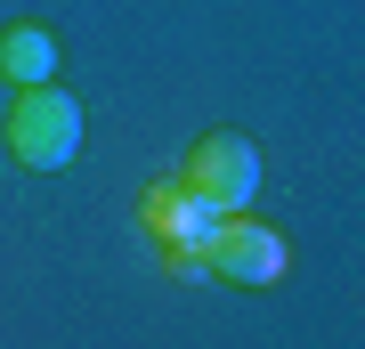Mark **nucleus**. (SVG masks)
I'll return each instance as SVG.
<instances>
[{"label":"nucleus","mask_w":365,"mask_h":349,"mask_svg":"<svg viewBox=\"0 0 365 349\" xmlns=\"http://www.w3.org/2000/svg\"><path fill=\"white\" fill-rule=\"evenodd\" d=\"M0 146H9L16 171H66L81 155V98L41 81V90H16L9 122H0Z\"/></svg>","instance_id":"obj_1"},{"label":"nucleus","mask_w":365,"mask_h":349,"mask_svg":"<svg viewBox=\"0 0 365 349\" xmlns=\"http://www.w3.org/2000/svg\"><path fill=\"white\" fill-rule=\"evenodd\" d=\"M187 195H203L211 211H244L252 195H260V146L244 138V130H203L195 146H187V171H179Z\"/></svg>","instance_id":"obj_2"},{"label":"nucleus","mask_w":365,"mask_h":349,"mask_svg":"<svg viewBox=\"0 0 365 349\" xmlns=\"http://www.w3.org/2000/svg\"><path fill=\"white\" fill-rule=\"evenodd\" d=\"M203 260H211V276H227V285H284V268H292V244H284L276 228L244 220V211H227Z\"/></svg>","instance_id":"obj_3"},{"label":"nucleus","mask_w":365,"mask_h":349,"mask_svg":"<svg viewBox=\"0 0 365 349\" xmlns=\"http://www.w3.org/2000/svg\"><path fill=\"white\" fill-rule=\"evenodd\" d=\"M138 228L155 236L163 252H211V236H220V211H211L203 195H187V187H146Z\"/></svg>","instance_id":"obj_4"},{"label":"nucleus","mask_w":365,"mask_h":349,"mask_svg":"<svg viewBox=\"0 0 365 349\" xmlns=\"http://www.w3.org/2000/svg\"><path fill=\"white\" fill-rule=\"evenodd\" d=\"M0 81H9V90H41V81H57V33L16 16V25L0 33Z\"/></svg>","instance_id":"obj_5"},{"label":"nucleus","mask_w":365,"mask_h":349,"mask_svg":"<svg viewBox=\"0 0 365 349\" xmlns=\"http://www.w3.org/2000/svg\"><path fill=\"white\" fill-rule=\"evenodd\" d=\"M163 260H170V276H187V285H195V276H211L203 252H163Z\"/></svg>","instance_id":"obj_6"}]
</instances>
